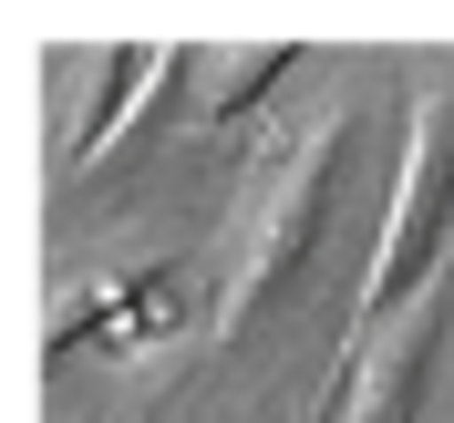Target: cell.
I'll use <instances>...</instances> for the list:
<instances>
[{
  "instance_id": "6",
  "label": "cell",
  "mask_w": 454,
  "mask_h": 423,
  "mask_svg": "<svg viewBox=\"0 0 454 423\" xmlns=\"http://www.w3.org/2000/svg\"><path fill=\"white\" fill-rule=\"evenodd\" d=\"M166 382H176V362H155V382H145V393H135V403H114V413H104V423H155V393H166Z\"/></svg>"
},
{
  "instance_id": "5",
  "label": "cell",
  "mask_w": 454,
  "mask_h": 423,
  "mask_svg": "<svg viewBox=\"0 0 454 423\" xmlns=\"http://www.w3.org/2000/svg\"><path fill=\"white\" fill-rule=\"evenodd\" d=\"M166 320H176V310H166V289H155V279H145V289L114 279V289H83V300H73V320H62L52 341H124V351H135V341H155Z\"/></svg>"
},
{
  "instance_id": "1",
  "label": "cell",
  "mask_w": 454,
  "mask_h": 423,
  "mask_svg": "<svg viewBox=\"0 0 454 423\" xmlns=\"http://www.w3.org/2000/svg\"><path fill=\"white\" fill-rule=\"evenodd\" d=\"M340 166H351V104H320L310 124H289V135L258 145L248 186H238V217H227L217 341H238L320 258V217H331V197H340Z\"/></svg>"
},
{
  "instance_id": "3",
  "label": "cell",
  "mask_w": 454,
  "mask_h": 423,
  "mask_svg": "<svg viewBox=\"0 0 454 423\" xmlns=\"http://www.w3.org/2000/svg\"><path fill=\"white\" fill-rule=\"evenodd\" d=\"M444 310H454V258L413 289V300H403V310H382L372 331H351V362H340L331 423H413L424 372H434V351H444Z\"/></svg>"
},
{
  "instance_id": "4",
  "label": "cell",
  "mask_w": 454,
  "mask_h": 423,
  "mask_svg": "<svg viewBox=\"0 0 454 423\" xmlns=\"http://www.w3.org/2000/svg\"><path fill=\"white\" fill-rule=\"evenodd\" d=\"M289 73V42H217V52H197V73H186V93H197V114H238L258 104V93Z\"/></svg>"
},
{
  "instance_id": "2",
  "label": "cell",
  "mask_w": 454,
  "mask_h": 423,
  "mask_svg": "<svg viewBox=\"0 0 454 423\" xmlns=\"http://www.w3.org/2000/svg\"><path fill=\"white\" fill-rule=\"evenodd\" d=\"M444 258H454V83H424L413 93V124H403V186H393V207H382L362 320H351V331H372L382 310H403Z\"/></svg>"
}]
</instances>
